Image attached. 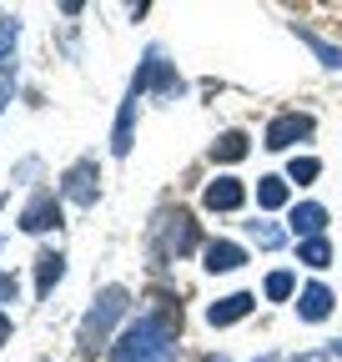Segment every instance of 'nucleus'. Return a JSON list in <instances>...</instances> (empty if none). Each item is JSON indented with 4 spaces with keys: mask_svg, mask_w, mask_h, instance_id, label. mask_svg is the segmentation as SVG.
Returning <instances> with one entry per match:
<instances>
[{
    "mask_svg": "<svg viewBox=\"0 0 342 362\" xmlns=\"http://www.w3.org/2000/svg\"><path fill=\"white\" fill-rule=\"evenodd\" d=\"M182 332V302L161 307L156 317H136L121 332V342H111V362H161L171 352V337Z\"/></svg>",
    "mask_w": 342,
    "mask_h": 362,
    "instance_id": "obj_1",
    "label": "nucleus"
},
{
    "mask_svg": "<svg viewBox=\"0 0 342 362\" xmlns=\"http://www.w3.org/2000/svg\"><path fill=\"white\" fill-rule=\"evenodd\" d=\"M126 307H131V292H126V287H106V292L96 297V307L81 317V337H76V342H81V357H86V362L106 347V337H111V327L126 317Z\"/></svg>",
    "mask_w": 342,
    "mask_h": 362,
    "instance_id": "obj_2",
    "label": "nucleus"
},
{
    "mask_svg": "<svg viewBox=\"0 0 342 362\" xmlns=\"http://www.w3.org/2000/svg\"><path fill=\"white\" fill-rule=\"evenodd\" d=\"M201 242V232H196V221H191V211H161L156 221H151V252H156V262H171V257H187L191 247Z\"/></svg>",
    "mask_w": 342,
    "mask_h": 362,
    "instance_id": "obj_3",
    "label": "nucleus"
},
{
    "mask_svg": "<svg viewBox=\"0 0 342 362\" xmlns=\"http://www.w3.org/2000/svg\"><path fill=\"white\" fill-rule=\"evenodd\" d=\"M61 197L76 202V206H96V197H101V166L91 156H81L76 166H66L61 171Z\"/></svg>",
    "mask_w": 342,
    "mask_h": 362,
    "instance_id": "obj_4",
    "label": "nucleus"
},
{
    "mask_svg": "<svg viewBox=\"0 0 342 362\" xmlns=\"http://www.w3.org/2000/svg\"><path fill=\"white\" fill-rule=\"evenodd\" d=\"M317 131V121L307 116V111H287V116H277L272 126H267V151H292L297 141H307V136Z\"/></svg>",
    "mask_w": 342,
    "mask_h": 362,
    "instance_id": "obj_5",
    "label": "nucleus"
},
{
    "mask_svg": "<svg viewBox=\"0 0 342 362\" xmlns=\"http://www.w3.org/2000/svg\"><path fill=\"white\" fill-rule=\"evenodd\" d=\"M51 226H61V197L56 192H35L20 211V232H51Z\"/></svg>",
    "mask_w": 342,
    "mask_h": 362,
    "instance_id": "obj_6",
    "label": "nucleus"
},
{
    "mask_svg": "<svg viewBox=\"0 0 342 362\" xmlns=\"http://www.w3.org/2000/svg\"><path fill=\"white\" fill-rule=\"evenodd\" d=\"M201 202H206V211H242V202H247V187L237 176H217L211 187L201 192Z\"/></svg>",
    "mask_w": 342,
    "mask_h": 362,
    "instance_id": "obj_7",
    "label": "nucleus"
},
{
    "mask_svg": "<svg viewBox=\"0 0 342 362\" xmlns=\"http://www.w3.org/2000/svg\"><path fill=\"white\" fill-rule=\"evenodd\" d=\"M252 307H256L252 292H232V297H222V302H211V307H206V322H211V327H232V322H242Z\"/></svg>",
    "mask_w": 342,
    "mask_h": 362,
    "instance_id": "obj_8",
    "label": "nucleus"
},
{
    "mask_svg": "<svg viewBox=\"0 0 342 362\" xmlns=\"http://www.w3.org/2000/svg\"><path fill=\"white\" fill-rule=\"evenodd\" d=\"M297 317H302V322H322V317H332V292L322 282H307L302 292H297Z\"/></svg>",
    "mask_w": 342,
    "mask_h": 362,
    "instance_id": "obj_9",
    "label": "nucleus"
},
{
    "mask_svg": "<svg viewBox=\"0 0 342 362\" xmlns=\"http://www.w3.org/2000/svg\"><path fill=\"white\" fill-rule=\"evenodd\" d=\"M242 262H247V252H242L237 242H206V247H201V267H206V272H237Z\"/></svg>",
    "mask_w": 342,
    "mask_h": 362,
    "instance_id": "obj_10",
    "label": "nucleus"
},
{
    "mask_svg": "<svg viewBox=\"0 0 342 362\" xmlns=\"http://www.w3.org/2000/svg\"><path fill=\"white\" fill-rule=\"evenodd\" d=\"M287 226L297 237H322V226H327V206L322 202H302V206H292Z\"/></svg>",
    "mask_w": 342,
    "mask_h": 362,
    "instance_id": "obj_11",
    "label": "nucleus"
},
{
    "mask_svg": "<svg viewBox=\"0 0 342 362\" xmlns=\"http://www.w3.org/2000/svg\"><path fill=\"white\" fill-rule=\"evenodd\" d=\"M66 277V257L61 252H40L35 257V297H51V287Z\"/></svg>",
    "mask_w": 342,
    "mask_h": 362,
    "instance_id": "obj_12",
    "label": "nucleus"
},
{
    "mask_svg": "<svg viewBox=\"0 0 342 362\" xmlns=\"http://www.w3.org/2000/svg\"><path fill=\"white\" fill-rule=\"evenodd\" d=\"M247 151H252L247 131H222L217 141H211V161H227V166H232V161H242Z\"/></svg>",
    "mask_w": 342,
    "mask_h": 362,
    "instance_id": "obj_13",
    "label": "nucleus"
},
{
    "mask_svg": "<svg viewBox=\"0 0 342 362\" xmlns=\"http://www.w3.org/2000/svg\"><path fill=\"white\" fill-rule=\"evenodd\" d=\"M131 121H136V96H126L121 101V116H116V136H111V151L116 156L131 151Z\"/></svg>",
    "mask_w": 342,
    "mask_h": 362,
    "instance_id": "obj_14",
    "label": "nucleus"
},
{
    "mask_svg": "<svg viewBox=\"0 0 342 362\" xmlns=\"http://www.w3.org/2000/svg\"><path fill=\"white\" fill-rule=\"evenodd\" d=\"M256 206H267V211L287 206V176H262L256 181Z\"/></svg>",
    "mask_w": 342,
    "mask_h": 362,
    "instance_id": "obj_15",
    "label": "nucleus"
},
{
    "mask_svg": "<svg viewBox=\"0 0 342 362\" xmlns=\"http://www.w3.org/2000/svg\"><path fill=\"white\" fill-rule=\"evenodd\" d=\"M297 262H307V267H327V262H332L327 237H302V247H297Z\"/></svg>",
    "mask_w": 342,
    "mask_h": 362,
    "instance_id": "obj_16",
    "label": "nucleus"
},
{
    "mask_svg": "<svg viewBox=\"0 0 342 362\" xmlns=\"http://www.w3.org/2000/svg\"><path fill=\"white\" fill-rule=\"evenodd\" d=\"M322 171V161L317 156H292V166H287V181H297V187H307V181Z\"/></svg>",
    "mask_w": 342,
    "mask_h": 362,
    "instance_id": "obj_17",
    "label": "nucleus"
},
{
    "mask_svg": "<svg viewBox=\"0 0 342 362\" xmlns=\"http://www.w3.org/2000/svg\"><path fill=\"white\" fill-rule=\"evenodd\" d=\"M297 292V282H292V272H272V277H267V297L272 302H287Z\"/></svg>",
    "mask_w": 342,
    "mask_h": 362,
    "instance_id": "obj_18",
    "label": "nucleus"
},
{
    "mask_svg": "<svg viewBox=\"0 0 342 362\" xmlns=\"http://www.w3.org/2000/svg\"><path fill=\"white\" fill-rule=\"evenodd\" d=\"M297 35H302V40L312 45V51L322 56V66H342V51H337V45H327V40H317L312 30H297Z\"/></svg>",
    "mask_w": 342,
    "mask_h": 362,
    "instance_id": "obj_19",
    "label": "nucleus"
},
{
    "mask_svg": "<svg viewBox=\"0 0 342 362\" xmlns=\"http://www.w3.org/2000/svg\"><path fill=\"white\" fill-rule=\"evenodd\" d=\"M252 237H256V247H282V232L272 221H252Z\"/></svg>",
    "mask_w": 342,
    "mask_h": 362,
    "instance_id": "obj_20",
    "label": "nucleus"
},
{
    "mask_svg": "<svg viewBox=\"0 0 342 362\" xmlns=\"http://www.w3.org/2000/svg\"><path fill=\"white\" fill-rule=\"evenodd\" d=\"M11 96H16V71L0 61V111H6V101H11Z\"/></svg>",
    "mask_w": 342,
    "mask_h": 362,
    "instance_id": "obj_21",
    "label": "nucleus"
},
{
    "mask_svg": "<svg viewBox=\"0 0 342 362\" xmlns=\"http://www.w3.org/2000/svg\"><path fill=\"white\" fill-rule=\"evenodd\" d=\"M20 297V282L16 277H6V272H0V302H16Z\"/></svg>",
    "mask_w": 342,
    "mask_h": 362,
    "instance_id": "obj_22",
    "label": "nucleus"
},
{
    "mask_svg": "<svg viewBox=\"0 0 342 362\" xmlns=\"http://www.w3.org/2000/svg\"><path fill=\"white\" fill-rule=\"evenodd\" d=\"M126 6H131V16H146V6H151V0H126Z\"/></svg>",
    "mask_w": 342,
    "mask_h": 362,
    "instance_id": "obj_23",
    "label": "nucleus"
},
{
    "mask_svg": "<svg viewBox=\"0 0 342 362\" xmlns=\"http://www.w3.org/2000/svg\"><path fill=\"white\" fill-rule=\"evenodd\" d=\"M81 6H86V0H61V11H66V16H76Z\"/></svg>",
    "mask_w": 342,
    "mask_h": 362,
    "instance_id": "obj_24",
    "label": "nucleus"
},
{
    "mask_svg": "<svg viewBox=\"0 0 342 362\" xmlns=\"http://www.w3.org/2000/svg\"><path fill=\"white\" fill-rule=\"evenodd\" d=\"M6 337H11V317H6V312H0V342H6Z\"/></svg>",
    "mask_w": 342,
    "mask_h": 362,
    "instance_id": "obj_25",
    "label": "nucleus"
},
{
    "mask_svg": "<svg viewBox=\"0 0 342 362\" xmlns=\"http://www.w3.org/2000/svg\"><path fill=\"white\" fill-rule=\"evenodd\" d=\"M292 362H327V357H322V352H317V357H292Z\"/></svg>",
    "mask_w": 342,
    "mask_h": 362,
    "instance_id": "obj_26",
    "label": "nucleus"
},
{
    "mask_svg": "<svg viewBox=\"0 0 342 362\" xmlns=\"http://www.w3.org/2000/svg\"><path fill=\"white\" fill-rule=\"evenodd\" d=\"M332 357H342V342H332Z\"/></svg>",
    "mask_w": 342,
    "mask_h": 362,
    "instance_id": "obj_27",
    "label": "nucleus"
},
{
    "mask_svg": "<svg viewBox=\"0 0 342 362\" xmlns=\"http://www.w3.org/2000/svg\"><path fill=\"white\" fill-rule=\"evenodd\" d=\"M0 206H6V197H0Z\"/></svg>",
    "mask_w": 342,
    "mask_h": 362,
    "instance_id": "obj_28",
    "label": "nucleus"
}]
</instances>
